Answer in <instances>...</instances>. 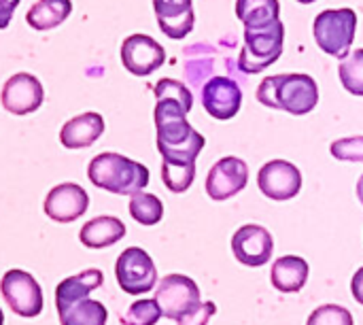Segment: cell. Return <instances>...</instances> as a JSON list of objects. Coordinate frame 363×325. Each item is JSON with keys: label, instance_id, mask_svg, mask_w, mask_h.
I'll return each mask as SVG.
<instances>
[{"label": "cell", "instance_id": "obj_4", "mask_svg": "<svg viewBox=\"0 0 363 325\" xmlns=\"http://www.w3.org/2000/svg\"><path fill=\"white\" fill-rule=\"evenodd\" d=\"M87 177L98 189L117 196H134L143 192L151 179L147 166L113 151L91 158L87 166Z\"/></svg>", "mask_w": 363, "mask_h": 325}, {"label": "cell", "instance_id": "obj_33", "mask_svg": "<svg viewBox=\"0 0 363 325\" xmlns=\"http://www.w3.org/2000/svg\"><path fill=\"white\" fill-rule=\"evenodd\" d=\"M0 325H4V313H2V309H0Z\"/></svg>", "mask_w": 363, "mask_h": 325}, {"label": "cell", "instance_id": "obj_12", "mask_svg": "<svg viewBox=\"0 0 363 325\" xmlns=\"http://www.w3.org/2000/svg\"><path fill=\"white\" fill-rule=\"evenodd\" d=\"M121 62L134 77H149L164 66L166 51L149 34H132L121 43Z\"/></svg>", "mask_w": 363, "mask_h": 325}, {"label": "cell", "instance_id": "obj_8", "mask_svg": "<svg viewBox=\"0 0 363 325\" xmlns=\"http://www.w3.org/2000/svg\"><path fill=\"white\" fill-rule=\"evenodd\" d=\"M0 294L9 309L23 319H34L43 313V290L38 281L26 270L15 268L4 272L0 281Z\"/></svg>", "mask_w": 363, "mask_h": 325}, {"label": "cell", "instance_id": "obj_29", "mask_svg": "<svg viewBox=\"0 0 363 325\" xmlns=\"http://www.w3.org/2000/svg\"><path fill=\"white\" fill-rule=\"evenodd\" d=\"M217 313V307L215 302H202L196 311H191L189 315L181 317L177 324L179 325H208L211 317Z\"/></svg>", "mask_w": 363, "mask_h": 325}, {"label": "cell", "instance_id": "obj_30", "mask_svg": "<svg viewBox=\"0 0 363 325\" xmlns=\"http://www.w3.org/2000/svg\"><path fill=\"white\" fill-rule=\"evenodd\" d=\"M19 2L21 0H0V30L9 28V23L13 19V13L19 6Z\"/></svg>", "mask_w": 363, "mask_h": 325}, {"label": "cell", "instance_id": "obj_26", "mask_svg": "<svg viewBox=\"0 0 363 325\" xmlns=\"http://www.w3.org/2000/svg\"><path fill=\"white\" fill-rule=\"evenodd\" d=\"M164 317L157 300H136L125 315L121 317L123 325H155L160 319Z\"/></svg>", "mask_w": 363, "mask_h": 325}, {"label": "cell", "instance_id": "obj_28", "mask_svg": "<svg viewBox=\"0 0 363 325\" xmlns=\"http://www.w3.org/2000/svg\"><path fill=\"white\" fill-rule=\"evenodd\" d=\"M332 155L340 162H357L363 164V136H351L334 141L330 147Z\"/></svg>", "mask_w": 363, "mask_h": 325}, {"label": "cell", "instance_id": "obj_25", "mask_svg": "<svg viewBox=\"0 0 363 325\" xmlns=\"http://www.w3.org/2000/svg\"><path fill=\"white\" fill-rule=\"evenodd\" d=\"M340 83L342 87L353 94V96H363V49L353 51L349 57L340 62L338 68Z\"/></svg>", "mask_w": 363, "mask_h": 325}, {"label": "cell", "instance_id": "obj_7", "mask_svg": "<svg viewBox=\"0 0 363 325\" xmlns=\"http://www.w3.org/2000/svg\"><path fill=\"white\" fill-rule=\"evenodd\" d=\"M119 287L130 296H143L157 285V268L151 255L140 247H128L115 264Z\"/></svg>", "mask_w": 363, "mask_h": 325}, {"label": "cell", "instance_id": "obj_31", "mask_svg": "<svg viewBox=\"0 0 363 325\" xmlns=\"http://www.w3.org/2000/svg\"><path fill=\"white\" fill-rule=\"evenodd\" d=\"M351 292H353V298L363 304V268H359L355 275H353V281H351Z\"/></svg>", "mask_w": 363, "mask_h": 325}, {"label": "cell", "instance_id": "obj_16", "mask_svg": "<svg viewBox=\"0 0 363 325\" xmlns=\"http://www.w3.org/2000/svg\"><path fill=\"white\" fill-rule=\"evenodd\" d=\"M202 104L215 119H232L242 106V89L230 77H213L202 89Z\"/></svg>", "mask_w": 363, "mask_h": 325}, {"label": "cell", "instance_id": "obj_23", "mask_svg": "<svg viewBox=\"0 0 363 325\" xmlns=\"http://www.w3.org/2000/svg\"><path fill=\"white\" fill-rule=\"evenodd\" d=\"M130 215L140 226H155L164 217V204L157 196L138 192V194L130 196Z\"/></svg>", "mask_w": 363, "mask_h": 325}, {"label": "cell", "instance_id": "obj_2", "mask_svg": "<svg viewBox=\"0 0 363 325\" xmlns=\"http://www.w3.org/2000/svg\"><path fill=\"white\" fill-rule=\"evenodd\" d=\"M104 275L98 268H87L74 277H68L55 287V309L60 325H106L108 311L102 302L91 300L89 294L100 290Z\"/></svg>", "mask_w": 363, "mask_h": 325}, {"label": "cell", "instance_id": "obj_32", "mask_svg": "<svg viewBox=\"0 0 363 325\" xmlns=\"http://www.w3.org/2000/svg\"><path fill=\"white\" fill-rule=\"evenodd\" d=\"M357 198H359V202L363 204V175L359 177V181H357Z\"/></svg>", "mask_w": 363, "mask_h": 325}, {"label": "cell", "instance_id": "obj_34", "mask_svg": "<svg viewBox=\"0 0 363 325\" xmlns=\"http://www.w3.org/2000/svg\"><path fill=\"white\" fill-rule=\"evenodd\" d=\"M298 2H302V4H313L315 0H298Z\"/></svg>", "mask_w": 363, "mask_h": 325}, {"label": "cell", "instance_id": "obj_24", "mask_svg": "<svg viewBox=\"0 0 363 325\" xmlns=\"http://www.w3.org/2000/svg\"><path fill=\"white\" fill-rule=\"evenodd\" d=\"M196 179V162H162V181L172 194H183Z\"/></svg>", "mask_w": 363, "mask_h": 325}, {"label": "cell", "instance_id": "obj_21", "mask_svg": "<svg viewBox=\"0 0 363 325\" xmlns=\"http://www.w3.org/2000/svg\"><path fill=\"white\" fill-rule=\"evenodd\" d=\"M72 13V2L70 0H36L28 13L26 21L32 30L45 32L62 26Z\"/></svg>", "mask_w": 363, "mask_h": 325}, {"label": "cell", "instance_id": "obj_11", "mask_svg": "<svg viewBox=\"0 0 363 325\" xmlns=\"http://www.w3.org/2000/svg\"><path fill=\"white\" fill-rule=\"evenodd\" d=\"M232 251L240 264H245L249 268H259L272 260L274 238L264 226L247 224L236 230V234L232 238Z\"/></svg>", "mask_w": 363, "mask_h": 325}, {"label": "cell", "instance_id": "obj_6", "mask_svg": "<svg viewBox=\"0 0 363 325\" xmlns=\"http://www.w3.org/2000/svg\"><path fill=\"white\" fill-rule=\"evenodd\" d=\"M283 40L285 26L281 21L262 30H245V47L238 60L240 70L247 75H255L272 66L283 53Z\"/></svg>", "mask_w": 363, "mask_h": 325}, {"label": "cell", "instance_id": "obj_19", "mask_svg": "<svg viewBox=\"0 0 363 325\" xmlns=\"http://www.w3.org/2000/svg\"><path fill=\"white\" fill-rule=\"evenodd\" d=\"M123 236H125L123 221L117 217H111V215L89 219L79 232V241L87 249H106V247L119 243Z\"/></svg>", "mask_w": 363, "mask_h": 325}, {"label": "cell", "instance_id": "obj_13", "mask_svg": "<svg viewBox=\"0 0 363 325\" xmlns=\"http://www.w3.org/2000/svg\"><path fill=\"white\" fill-rule=\"evenodd\" d=\"M262 194L270 200H291L302 189V172L287 160H270L257 175Z\"/></svg>", "mask_w": 363, "mask_h": 325}, {"label": "cell", "instance_id": "obj_15", "mask_svg": "<svg viewBox=\"0 0 363 325\" xmlns=\"http://www.w3.org/2000/svg\"><path fill=\"white\" fill-rule=\"evenodd\" d=\"M89 206V196L87 192L77 185V183H60L53 189H49L45 198V215L51 221L57 224H72L81 215H85Z\"/></svg>", "mask_w": 363, "mask_h": 325}, {"label": "cell", "instance_id": "obj_27", "mask_svg": "<svg viewBox=\"0 0 363 325\" xmlns=\"http://www.w3.org/2000/svg\"><path fill=\"white\" fill-rule=\"evenodd\" d=\"M306 325H353V315L338 304H323L311 313Z\"/></svg>", "mask_w": 363, "mask_h": 325}, {"label": "cell", "instance_id": "obj_9", "mask_svg": "<svg viewBox=\"0 0 363 325\" xmlns=\"http://www.w3.org/2000/svg\"><path fill=\"white\" fill-rule=\"evenodd\" d=\"M155 300L164 313V317L179 321L181 317L189 315L196 311L202 300H200V287L196 285L194 279L185 275H168L160 281L155 290Z\"/></svg>", "mask_w": 363, "mask_h": 325}, {"label": "cell", "instance_id": "obj_14", "mask_svg": "<svg viewBox=\"0 0 363 325\" xmlns=\"http://www.w3.org/2000/svg\"><path fill=\"white\" fill-rule=\"evenodd\" d=\"M249 183V166L234 155L221 158L217 164H213L208 177H206V194L211 200L223 202L240 194Z\"/></svg>", "mask_w": 363, "mask_h": 325}, {"label": "cell", "instance_id": "obj_20", "mask_svg": "<svg viewBox=\"0 0 363 325\" xmlns=\"http://www.w3.org/2000/svg\"><path fill=\"white\" fill-rule=\"evenodd\" d=\"M311 275V266L306 260L298 255H283L272 266V285L283 294L300 292Z\"/></svg>", "mask_w": 363, "mask_h": 325}, {"label": "cell", "instance_id": "obj_18", "mask_svg": "<svg viewBox=\"0 0 363 325\" xmlns=\"http://www.w3.org/2000/svg\"><path fill=\"white\" fill-rule=\"evenodd\" d=\"M104 134V119L100 113L87 111L68 119L60 130V143L66 149H87Z\"/></svg>", "mask_w": 363, "mask_h": 325}, {"label": "cell", "instance_id": "obj_3", "mask_svg": "<svg viewBox=\"0 0 363 325\" xmlns=\"http://www.w3.org/2000/svg\"><path fill=\"white\" fill-rule=\"evenodd\" d=\"M257 100L268 109H279L289 115H306L319 102V87L311 75L285 72L262 81Z\"/></svg>", "mask_w": 363, "mask_h": 325}, {"label": "cell", "instance_id": "obj_1", "mask_svg": "<svg viewBox=\"0 0 363 325\" xmlns=\"http://www.w3.org/2000/svg\"><path fill=\"white\" fill-rule=\"evenodd\" d=\"M189 111L191 106L179 98H157L153 119L157 128V151L162 153V160L196 162V158L204 149L206 138L187 121Z\"/></svg>", "mask_w": 363, "mask_h": 325}, {"label": "cell", "instance_id": "obj_17", "mask_svg": "<svg viewBox=\"0 0 363 325\" xmlns=\"http://www.w3.org/2000/svg\"><path fill=\"white\" fill-rule=\"evenodd\" d=\"M160 30L174 40L185 38L196 23L194 0H153Z\"/></svg>", "mask_w": 363, "mask_h": 325}, {"label": "cell", "instance_id": "obj_22", "mask_svg": "<svg viewBox=\"0 0 363 325\" xmlns=\"http://www.w3.org/2000/svg\"><path fill=\"white\" fill-rule=\"evenodd\" d=\"M281 15L279 0H236V17L245 30H262L274 26Z\"/></svg>", "mask_w": 363, "mask_h": 325}, {"label": "cell", "instance_id": "obj_5", "mask_svg": "<svg viewBox=\"0 0 363 325\" xmlns=\"http://www.w3.org/2000/svg\"><path fill=\"white\" fill-rule=\"evenodd\" d=\"M357 30V13L353 9H330L315 17L313 34L321 51L345 60Z\"/></svg>", "mask_w": 363, "mask_h": 325}, {"label": "cell", "instance_id": "obj_10", "mask_svg": "<svg viewBox=\"0 0 363 325\" xmlns=\"http://www.w3.org/2000/svg\"><path fill=\"white\" fill-rule=\"evenodd\" d=\"M43 100H45L43 83L30 72H15L2 85L0 102H2V109L11 115H17V117L30 115L40 109Z\"/></svg>", "mask_w": 363, "mask_h": 325}]
</instances>
